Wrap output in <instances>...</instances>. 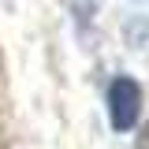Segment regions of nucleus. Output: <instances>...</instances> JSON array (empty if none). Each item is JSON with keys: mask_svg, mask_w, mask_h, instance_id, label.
<instances>
[{"mask_svg": "<svg viewBox=\"0 0 149 149\" xmlns=\"http://www.w3.org/2000/svg\"><path fill=\"white\" fill-rule=\"evenodd\" d=\"M138 112H142V86L119 74L116 82L108 86V116H112V127L116 130H130L138 123Z\"/></svg>", "mask_w": 149, "mask_h": 149, "instance_id": "nucleus-1", "label": "nucleus"}, {"mask_svg": "<svg viewBox=\"0 0 149 149\" xmlns=\"http://www.w3.org/2000/svg\"><path fill=\"white\" fill-rule=\"evenodd\" d=\"M134 149H149V123L138 130V142H134Z\"/></svg>", "mask_w": 149, "mask_h": 149, "instance_id": "nucleus-2", "label": "nucleus"}]
</instances>
